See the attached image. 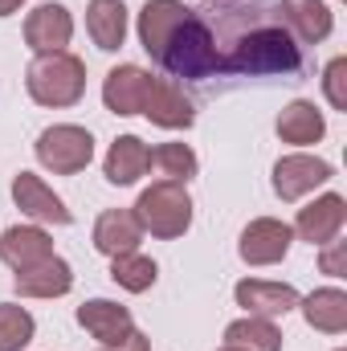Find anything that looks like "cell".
I'll return each instance as SVG.
<instances>
[{
    "label": "cell",
    "instance_id": "obj_13",
    "mask_svg": "<svg viewBox=\"0 0 347 351\" xmlns=\"http://www.w3.org/2000/svg\"><path fill=\"white\" fill-rule=\"evenodd\" d=\"M143 114L164 127V131H188L196 123V106L184 90L176 86L172 78H152V90H147V102H143Z\"/></svg>",
    "mask_w": 347,
    "mask_h": 351
},
{
    "label": "cell",
    "instance_id": "obj_10",
    "mask_svg": "<svg viewBox=\"0 0 347 351\" xmlns=\"http://www.w3.org/2000/svg\"><path fill=\"white\" fill-rule=\"evenodd\" d=\"M344 221H347V200L339 192H327V196H315L307 208H298L294 233H298L302 241H311V245H327V241L339 237Z\"/></svg>",
    "mask_w": 347,
    "mask_h": 351
},
{
    "label": "cell",
    "instance_id": "obj_17",
    "mask_svg": "<svg viewBox=\"0 0 347 351\" xmlns=\"http://www.w3.org/2000/svg\"><path fill=\"white\" fill-rule=\"evenodd\" d=\"M45 258H53V241H49V233L41 225H12V229H4V237H0V262L4 265H12L21 274V269L45 262Z\"/></svg>",
    "mask_w": 347,
    "mask_h": 351
},
{
    "label": "cell",
    "instance_id": "obj_19",
    "mask_svg": "<svg viewBox=\"0 0 347 351\" xmlns=\"http://www.w3.org/2000/svg\"><path fill=\"white\" fill-rule=\"evenodd\" d=\"M139 241H143V229H139L131 208H106L94 221V250L106 254V258L131 254V250H139Z\"/></svg>",
    "mask_w": 347,
    "mask_h": 351
},
{
    "label": "cell",
    "instance_id": "obj_6",
    "mask_svg": "<svg viewBox=\"0 0 347 351\" xmlns=\"http://www.w3.org/2000/svg\"><path fill=\"white\" fill-rule=\"evenodd\" d=\"M290 241H294V229L278 217H258L241 229V241H237V254L246 265H278L290 254Z\"/></svg>",
    "mask_w": 347,
    "mask_h": 351
},
{
    "label": "cell",
    "instance_id": "obj_1",
    "mask_svg": "<svg viewBox=\"0 0 347 351\" xmlns=\"http://www.w3.org/2000/svg\"><path fill=\"white\" fill-rule=\"evenodd\" d=\"M302 70V49L282 25H250L237 29L229 41V53H221V74H298Z\"/></svg>",
    "mask_w": 347,
    "mask_h": 351
},
{
    "label": "cell",
    "instance_id": "obj_5",
    "mask_svg": "<svg viewBox=\"0 0 347 351\" xmlns=\"http://www.w3.org/2000/svg\"><path fill=\"white\" fill-rule=\"evenodd\" d=\"M37 160H41V168H49L53 176L82 172L94 160V135H90L86 127H74V123L45 127L37 135Z\"/></svg>",
    "mask_w": 347,
    "mask_h": 351
},
{
    "label": "cell",
    "instance_id": "obj_22",
    "mask_svg": "<svg viewBox=\"0 0 347 351\" xmlns=\"http://www.w3.org/2000/svg\"><path fill=\"white\" fill-rule=\"evenodd\" d=\"M184 16H188V4L184 0H147L143 12H139V45L156 58Z\"/></svg>",
    "mask_w": 347,
    "mask_h": 351
},
{
    "label": "cell",
    "instance_id": "obj_15",
    "mask_svg": "<svg viewBox=\"0 0 347 351\" xmlns=\"http://www.w3.org/2000/svg\"><path fill=\"white\" fill-rule=\"evenodd\" d=\"M78 323L86 327L102 348L123 343V339L135 331L131 311H127V306H119V302H110V298H90V302H82V306H78Z\"/></svg>",
    "mask_w": 347,
    "mask_h": 351
},
{
    "label": "cell",
    "instance_id": "obj_20",
    "mask_svg": "<svg viewBox=\"0 0 347 351\" xmlns=\"http://www.w3.org/2000/svg\"><path fill=\"white\" fill-rule=\"evenodd\" d=\"M86 33L102 53L123 49V41H127V4L123 0H90L86 4Z\"/></svg>",
    "mask_w": 347,
    "mask_h": 351
},
{
    "label": "cell",
    "instance_id": "obj_26",
    "mask_svg": "<svg viewBox=\"0 0 347 351\" xmlns=\"http://www.w3.org/2000/svg\"><path fill=\"white\" fill-rule=\"evenodd\" d=\"M147 168H156L160 180H176V184H188L192 176H196V152L188 147V143H160L156 152H152V164Z\"/></svg>",
    "mask_w": 347,
    "mask_h": 351
},
{
    "label": "cell",
    "instance_id": "obj_3",
    "mask_svg": "<svg viewBox=\"0 0 347 351\" xmlns=\"http://www.w3.org/2000/svg\"><path fill=\"white\" fill-rule=\"evenodd\" d=\"M25 86H29V98L37 106L66 110V106L82 102V94H86V62L74 58L70 49L37 53L29 62V70H25Z\"/></svg>",
    "mask_w": 347,
    "mask_h": 351
},
{
    "label": "cell",
    "instance_id": "obj_24",
    "mask_svg": "<svg viewBox=\"0 0 347 351\" xmlns=\"http://www.w3.org/2000/svg\"><path fill=\"white\" fill-rule=\"evenodd\" d=\"M225 343L241 351H282V331L274 319H261V315H246L237 323L225 327Z\"/></svg>",
    "mask_w": 347,
    "mask_h": 351
},
{
    "label": "cell",
    "instance_id": "obj_4",
    "mask_svg": "<svg viewBox=\"0 0 347 351\" xmlns=\"http://www.w3.org/2000/svg\"><path fill=\"white\" fill-rule=\"evenodd\" d=\"M131 213H135L143 233H152L160 241H172V237H184L188 225H192V196L176 180H156L152 188L139 192Z\"/></svg>",
    "mask_w": 347,
    "mask_h": 351
},
{
    "label": "cell",
    "instance_id": "obj_14",
    "mask_svg": "<svg viewBox=\"0 0 347 351\" xmlns=\"http://www.w3.org/2000/svg\"><path fill=\"white\" fill-rule=\"evenodd\" d=\"M237 306H246L250 315L261 319H282L298 306V290L290 282H265V278H246L237 282Z\"/></svg>",
    "mask_w": 347,
    "mask_h": 351
},
{
    "label": "cell",
    "instance_id": "obj_2",
    "mask_svg": "<svg viewBox=\"0 0 347 351\" xmlns=\"http://www.w3.org/2000/svg\"><path fill=\"white\" fill-rule=\"evenodd\" d=\"M156 62L172 74V78H188V82H204L213 74H221V49H217V33L213 25L188 8V16L172 29V37L164 41V49L156 53Z\"/></svg>",
    "mask_w": 347,
    "mask_h": 351
},
{
    "label": "cell",
    "instance_id": "obj_30",
    "mask_svg": "<svg viewBox=\"0 0 347 351\" xmlns=\"http://www.w3.org/2000/svg\"><path fill=\"white\" fill-rule=\"evenodd\" d=\"M98 351H147V335L143 331H131L123 343H110V348H98Z\"/></svg>",
    "mask_w": 347,
    "mask_h": 351
},
{
    "label": "cell",
    "instance_id": "obj_25",
    "mask_svg": "<svg viewBox=\"0 0 347 351\" xmlns=\"http://www.w3.org/2000/svg\"><path fill=\"white\" fill-rule=\"evenodd\" d=\"M156 274H160V269H156V262H152V258H143L139 250L110 258V278H115L123 290H131V294L152 290V286H156Z\"/></svg>",
    "mask_w": 347,
    "mask_h": 351
},
{
    "label": "cell",
    "instance_id": "obj_12",
    "mask_svg": "<svg viewBox=\"0 0 347 351\" xmlns=\"http://www.w3.org/2000/svg\"><path fill=\"white\" fill-rule=\"evenodd\" d=\"M278 16H282V29L298 45H319L335 29V16H331V8L323 0H282L278 4Z\"/></svg>",
    "mask_w": 347,
    "mask_h": 351
},
{
    "label": "cell",
    "instance_id": "obj_32",
    "mask_svg": "<svg viewBox=\"0 0 347 351\" xmlns=\"http://www.w3.org/2000/svg\"><path fill=\"white\" fill-rule=\"evenodd\" d=\"M217 351H241V348H229V343H225V348H217Z\"/></svg>",
    "mask_w": 347,
    "mask_h": 351
},
{
    "label": "cell",
    "instance_id": "obj_21",
    "mask_svg": "<svg viewBox=\"0 0 347 351\" xmlns=\"http://www.w3.org/2000/svg\"><path fill=\"white\" fill-rule=\"evenodd\" d=\"M147 164H152V147H147L139 135H119V139L110 143V152H106L102 172H106L110 184L127 188V184H135L139 176H147Z\"/></svg>",
    "mask_w": 347,
    "mask_h": 351
},
{
    "label": "cell",
    "instance_id": "obj_11",
    "mask_svg": "<svg viewBox=\"0 0 347 351\" xmlns=\"http://www.w3.org/2000/svg\"><path fill=\"white\" fill-rule=\"evenodd\" d=\"M147 90H152V74H147L143 66H131V62H127V66H115V70L106 74V82H102V102H106L110 114L131 119V114H143Z\"/></svg>",
    "mask_w": 347,
    "mask_h": 351
},
{
    "label": "cell",
    "instance_id": "obj_29",
    "mask_svg": "<svg viewBox=\"0 0 347 351\" xmlns=\"http://www.w3.org/2000/svg\"><path fill=\"white\" fill-rule=\"evenodd\" d=\"M323 250V274H331V278H344V254H347V241H327V245H319Z\"/></svg>",
    "mask_w": 347,
    "mask_h": 351
},
{
    "label": "cell",
    "instance_id": "obj_28",
    "mask_svg": "<svg viewBox=\"0 0 347 351\" xmlns=\"http://www.w3.org/2000/svg\"><path fill=\"white\" fill-rule=\"evenodd\" d=\"M323 94L335 110H347V58H331L323 70Z\"/></svg>",
    "mask_w": 347,
    "mask_h": 351
},
{
    "label": "cell",
    "instance_id": "obj_16",
    "mask_svg": "<svg viewBox=\"0 0 347 351\" xmlns=\"http://www.w3.org/2000/svg\"><path fill=\"white\" fill-rule=\"evenodd\" d=\"M12 286H16L21 298H62V294H70V286H74V269H70V262H62V258L53 254V258H45V262L21 269V274L12 278Z\"/></svg>",
    "mask_w": 347,
    "mask_h": 351
},
{
    "label": "cell",
    "instance_id": "obj_7",
    "mask_svg": "<svg viewBox=\"0 0 347 351\" xmlns=\"http://www.w3.org/2000/svg\"><path fill=\"white\" fill-rule=\"evenodd\" d=\"M335 176V168L327 164V160H319V156H282L278 164H274V192L286 200V204H294V200H302L307 192H315V188H323L327 180Z\"/></svg>",
    "mask_w": 347,
    "mask_h": 351
},
{
    "label": "cell",
    "instance_id": "obj_23",
    "mask_svg": "<svg viewBox=\"0 0 347 351\" xmlns=\"http://www.w3.org/2000/svg\"><path fill=\"white\" fill-rule=\"evenodd\" d=\"M298 306L315 331H323V335H344L347 331V294L339 286H323V290L298 298Z\"/></svg>",
    "mask_w": 347,
    "mask_h": 351
},
{
    "label": "cell",
    "instance_id": "obj_9",
    "mask_svg": "<svg viewBox=\"0 0 347 351\" xmlns=\"http://www.w3.org/2000/svg\"><path fill=\"white\" fill-rule=\"evenodd\" d=\"M12 200L25 217L33 221H45V225H70V208L66 200L33 172H16L12 176Z\"/></svg>",
    "mask_w": 347,
    "mask_h": 351
},
{
    "label": "cell",
    "instance_id": "obj_31",
    "mask_svg": "<svg viewBox=\"0 0 347 351\" xmlns=\"http://www.w3.org/2000/svg\"><path fill=\"white\" fill-rule=\"evenodd\" d=\"M21 4H25V0H0V16H12Z\"/></svg>",
    "mask_w": 347,
    "mask_h": 351
},
{
    "label": "cell",
    "instance_id": "obj_27",
    "mask_svg": "<svg viewBox=\"0 0 347 351\" xmlns=\"http://www.w3.org/2000/svg\"><path fill=\"white\" fill-rule=\"evenodd\" d=\"M33 315L16 302H0V351H21L33 343Z\"/></svg>",
    "mask_w": 347,
    "mask_h": 351
},
{
    "label": "cell",
    "instance_id": "obj_8",
    "mask_svg": "<svg viewBox=\"0 0 347 351\" xmlns=\"http://www.w3.org/2000/svg\"><path fill=\"white\" fill-rule=\"evenodd\" d=\"M74 37V16L66 4L58 0H45L37 4L29 16H25V41L33 53H62Z\"/></svg>",
    "mask_w": 347,
    "mask_h": 351
},
{
    "label": "cell",
    "instance_id": "obj_18",
    "mask_svg": "<svg viewBox=\"0 0 347 351\" xmlns=\"http://www.w3.org/2000/svg\"><path fill=\"white\" fill-rule=\"evenodd\" d=\"M274 131H278V139H282V143L311 147V143H319V139L327 135V119H323V110H319L315 102L294 98V102H286V106H282V114H278Z\"/></svg>",
    "mask_w": 347,
    "mask_h": 351
}]
</instances>
